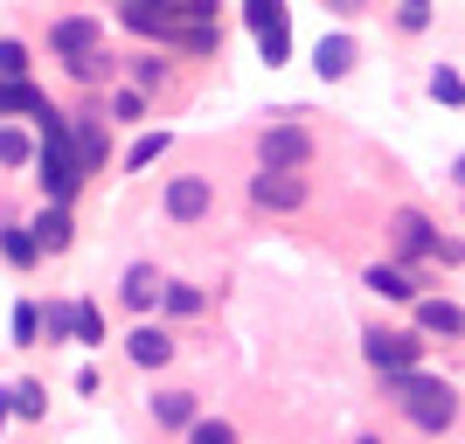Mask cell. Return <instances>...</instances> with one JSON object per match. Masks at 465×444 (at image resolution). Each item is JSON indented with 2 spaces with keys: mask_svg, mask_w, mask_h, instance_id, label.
Instances as JSON below:
<instances>
[{
  "mask_svg": "<svg viewBox=\"0 0 465 444\" xmlns=\"http://www.w3.org/2000/svg\"><path fill=\"white\" fill-rule=\"evenodd\" d=\"M153 424L160 430H181L188 438L202 424V403H194V389H153Z\"/></svg>",
  "mask_w": 465,
  "mask_h": 444,
  "instance_id": "14",
  "label": "cell"
},
{
  "mask_svg": "<svg viewBox=\"0 0 465 444\" xmlns=\"http://www.w3.org/2000/svg\"><path fill=\"white\" fill-rule=\"evenodd\" d=\"M251 15V35L264 49V63H292V21H285V0H243Z\"/></svg>",
  "mask_w": 465,
  "mask_h": 444,
  "instance_id": "5",
  "label": "cell"
},
{
  "mask_svg": "<svg viewBox=\"0 0 465 444\" xmlns=\"http://www.w3.org/2000/svg\"><path fill=\"white\" fill-rule=\"evenodd\" d=\"M7 417H15V396H7V389H0V430H7Z\"/></svg>",
  "mask_w": 465,
  "mask_h": 444,
  "instance_id": "37",
  "label": "cell"
},
{
  "mask_svg": "<svg viewBox=\"0 0 465 444\" xmlns=\"http://www.w3.org/2000/svg\"><path fill=\"white\" fill-rule=\"evenodd\" d=\"M160 291H167V278H160L153 264H125V278H118V299L133 312H153L160 306Z\"/></svg>",
  "mask_w": 465,
  "mask_h": 444,
  "instance_id": "17",
  "label": "cell"
},
{
  "mask_svg": "<svg viewBox=\"0 0 465 444\" xmlns=\"http://www.w3.org/2000/svg\"><path fill=\"white\" fill-rule=\"evenodd\" d=\"M382 396L403 409L417 430H430V438L459 424V389H451L445 375H424V368H410V375H382Z\"/></svg>",
  "mask_w": 465,
  "mask_h": 444,
  "instance_id": "2",
  "label": "cell"
},
{
  "mask_svg": "<svg viewBox=\"0 0 465 444\" xmlns=\"http://www.w3.org/2000/svg\"><path fill=\"white\" fill-rule=\"evenodd\" d=\"M42 104H49V97H42L35 84H7L0 77V118H35Z\"/></svg>",
  "mask_w": 465,
  "mask_h": 444,
  "instance_id": "20",
  "label": "cell"
},
{
  "mask_svg": "<svg viewBox=\"0 0 465 444\" xmlns=\"http://www.w3.org/2000/svg\"><path fill=\"white\" fill-rule=\"evenodd\" d=\"M361 444H382V438H361Z\"/></svg>",
  "mask_w": 465,
  "mask_h": 444,
  "instance_id": "41",
  "label": "cell"
},
{
  "mask_svg": "<svg viewBox=\"0 0 465 444\" xmlns=\"http://www.w3.org/2000/svg\"><path fill=\"white\" fill-rule=\"evenodd\" d=\"M361 354H369L375 375H410V368H424V333L369 327V333H361Z\"/></svg>",
  "mask_w": 465,
  "mask_h": 444,
  "instance_id": "3",
  "label": "cell"
},
{
  "mask_svg": "<svg viewBox=\"0 0 465 444\" xmlns=\"http://www.w3.org/2000/svg\"><path fill=\"white\" fill-rule=\"evenodd\" d=\"M0 167H35V139L21 125H0Z\"/></svg>",
  "mask_w": 465,
  "mask_h": 444,
  "instance_id": "24",
  "label": "cell"
},
{
  "mask_svg": "<svg viewBox=\"0 0 465 444\" xmlns=\"http://www.w3.org/2000/svg\"><path fill=\"white\" fill-rule=\"evenodd\" d=\"M188 444H236V430L223 424V417H202V424L188 430Z\"/></svg>",
  "mask_w": 465,
  "mask_h": 444,
  "instance_id": "32",
  "label": "cell"
},
{
  "mask_svg": "<svg viewBox=\"0 0 465 444\" xmlns=\"http://www.w3.org/2000/svg\"><path fill=\"white\" fill-rule=\"evenodd\" d=\"M403 7H430V0H403Z\"/></svg>",
  "mask_w": 465,
  "mask_h": 444,
  "instance_id": "39",
  "label": "cell"
},
{
  "mask_svg": "<svg viewBox=\"0 0 465 444\" xmlns=\"http://www.w3.org/2000/svg\"><path fill=\"white\" fill-rule=\"evenodd\" d=\"M125 361H133V368H167V361H174V333L153 327V320L133 327V333H125Z\"/></svg>",
  "mask_w": 465,
  "mask_h": 444,
  "instance_id": "13",
  "label": "cell"
},
{
  "mask_svg": "<svg viewBox=\"0 0 465 444\" xmlns=\"http://www.w3.org/2000/svg\"><path fill=\"white\" fill-rule=\"evenodd\" d=\"M341 7H354V0H341Z\"/></svg>",
  "mask_w": 465,
  "mask_h": 444,
  "instance_id": "42",
  "label": "cell"
},
{
  "mask_svg": "<svg viewBox=\"0 0 465 444\" xmlns=\"http://www.w3.org/2000/svg\"><path fill=\"white\" fill-rule=\"evenodd\" d=\"M118 21H125L133 35H146V42H181V35H188V21H181L167 0H125Z\"/></svg>",
  "mask_w": 465,
  "mask_h": 444,
  "instance_id": "6",
  "label": "cell"
},
{
  "mask_svg": "<svg viewBox=\"0 0 465 444\" xmlns=\"http://www.w3.org/2000/svg\"><path fill=\"white\" fill-rule=\"evenodd\" d=\"M0 77H7V84H28V49H21V42H0Z\"/></svg>",
  "mask_w": 465,
  "mask_h": 444,
  "instance_id": "31",
  "label": "cell"
},
{
  "mask_svg": "<svg viewBox=\"0 0 465 444\" xmlns=\"http://www.w3.org/2000/svg\"><path fill=\"white\" fill-rule=\"evenodd\" d=\"M167 153V133H139L133 153H125V174H139V167H153V160Z\"/></svg>",
  "mask_w": 465,
  "mask_h": 444,
  "instance_id": "27",
  "label": "cell"
},
{
  "mask_svg": "<svg viewBox=\"0 0 465 444\" xmlns=\"http://www.w3.org/2000/svg\"><path fill=\"white\" fill-rule=\"evenodd\" d=\"M160 209H167V222H202V215L215 209L209 174H174V181H167V194H160Z\"/></svg>",
  "mask_w": 465,
  "mask_h": 444,
  "instance_id": "7",
  "label": "cell"
},
{
  "mask_svg": "<svg viewBox=\"0 0 465 444\" xmlns=\"http://www.w3.org/2000/svg\"><path fill=\"white\" fill-rule=\"evenodd\" d=\"M77 348H104V312L91 299H77Z\"/></svg>",
  "mask_w": 465,
  "mask_h": 444,
  "instance_id": "28",
  "label": "cell"
},
{
  "mask_svg": "<svg viewBox=\"0 0 465 444\" xmlns=\"http://www.w3.org/2000/svg\"><path fill=\"white\" fill-rule=\"evenodd\" d=\"M181 49H188V56H215V49H223V35H215V28H188V35H181Z\"/></svg>",
  "mask_w": 465,
  "mask_h": 444,
  "instance_id": "33",
  "label": "cell"
},
{
  "mask_svg": "<svg viewBox=\"0 0 465 444\" xmlns=\"http://www.w3.org/2000/svg\"><path fill=\"white\" fill-rule=\"evenodd\" d=\"M160 306L174 312V320H194V312L209 306V291H202V285H181V278H167V291H160Z\"/></svg>",
  "mask_w": 465,
  "mask_h": 444,
  "instance_id": "21",
  "label": "cell"
},
{
  "mask_svg": "<svg viewBox=\"0 0 465 444\" xmlns=\"http://www.w3.org/2000/svg\"><path fill=\"white\" fill-rule=\"evenodd\" d=\"M306 160H312V133L306 125H264L257 133V167H272V174H306Z\"/></svg>",
  "mask_w": 465,
  "mask_h": 444,
  "instance_id": "4",
  "label": "cell"
},
{
  "mask_svg": "<svg viewBox=\"0 0 465 444\" xmlns=\"http://www.w3.org/2000/svg\"><path fill=\"white\" fill-rule=\"evenodd\" d=\"M112 118H125V125H133V118H146V97H139V91H118V97H112Z\"/></svg>",
  "mask_w": 465,
  "mask_h": 444,
  "instance_id": "34",
  "label": "cell"
},
{
  "mask_svg": "<svg viewBox=\"0 0 465 444\" xmlns=\"http://www.w3.org/2000/svg\"><path fill=\"white\" fill-rule=\"evenodd\" d=\"M0 257H7L15 271H35V264H42L35 230H28V222H0Z\"/></svg>",
  "mask_w": 465,
  "mask_h": 444,
  "instance_id": "19",
  "label": "cell"
},
{
  "mask_svg": "<svg viewBox=\"0 0 465 444\" xmlns=\"http://www.w3.org/2000/svg\"><path fill=\"white\" fill-rule=\"evenodd\" d=\"M167 7H174V15H181V0H167Z\"/></svg>",
  "mask_w": 465,
  "mask_h": 444,
  "instance_id": "40",
  "label": "cell"
},
{
  "mask_svg": "<svg viewBox=\"0 0 465 444\" xmlns=\"http://www.w3.org/2000/svg\"><path fill=\"white\" fill-rule=\"evenodd\" d=\"M251 202L257 209H306V174H272V167H257L251 174Z\"/></svg>",
  "mask_w": 465,
  "mask_h": 444,
  "instance_id": "11",
  "label": "cell"
},
{
  "mask_svg": "<svg viewBox=\"0 0 465 444\" xmlns=\"http://www.w3.org/2000/svg\"><path fill=\"white\" fill-rule=\"evenodd\" d=\"M354 56H361V49H354V35H320V49H312V70H320L327 84H341V77L354 70Z\"/></svg>",
  "mask_w": 465,
  "mask_h": 444,
  "instance_id": "18",
  "label": "cell"
},
{
  "mask_svg": "<svg viewBox=\"0 0 465 444\" xmlns=\"http://www.w3.org/2000/svg\"><path fill=\"white\" fill-rule=\"evenodd\" d=\"M160 84H167V63L160 56H133V91L146 97V91H160Z\"/></svg>",
  "mask_w": 465,
  "mask_h": 444,
  "instance_id": "30",
  "label": "cell"
},
{
  "mask_svg": "<svg viewBox=\"0 0 465 444\" xmlns=\"http://www.w3.org/2000/svg\"><path fill=\"white\" fill-rule=\"evenodd\" d=\"M35 133H42V139H35V181H42V202L70 209V202H77V188H84V167H77V153H70V118L42 104V112H35Z\"/></svg>",
  "mask_w": 465,
  "mask_h": 444,
  "instance_id": "1",
  "label": "cell"
},
{
  "mask_svg": "<svg viewBox=\"0 0 465 444\" xmlns=\"http://www.w3.org/2000/svg\"><path fill=\"white\" fill-rule=\"evenodd\" d=\"M7 333H15V348H35V340H42V306H28V299H21L15 320H7Z\"/></svg>",
  "mask_w": 465,
  "mask_h": 444,
  "instance_id": "26",
  "label": "cell"
},
{
  "mask_svg": "<svg viewBox=\"0 0 465 444\" xmlns=\"http://www.w3.org/2000/svg\"><path fill=\"white\" fill-rule=\"evenodd\" d=\"M361 285H369L375 299H396V306H417V299H424V291H417V271H403V264H369Z\"/></svg>",
  "mask_w": 465,
  "mask_h": 444,
  "instance_id": "16",
  "label": "cell"
},
{
  "mask_svg": "<svg viewBox=\"0 0 465 444\" xmlns=\"http://www.w3.org/2000/svg\"><path fill=\"white\" fill-rule=\"evenodd\" d=\"M389 243H396L403 271H410V264H424V257H438V230H430L417 209H396V215H389Z\"/></svg>",
  "mask_w": 465,
  "mask_h": 444,
  "instance_id": "8",
  "label": "cell"
},
{
  "mask_svg": "<svg viewBox=\"0 0 465 444\" xmlns=\"http://www.w3.org/2000/svg\"><path fill=\"white\" fill-rule=\"evenodd\" d=\"M7 396H15V417H28V424H35V417H49V389H42L35 375H28V382H15Z\"/></svg>",
  "mask_w": 465,
  "mask_h": 444,
  "instance_id": "25",
  "label": "cell"
},
{
  "mask_svg": "<svg viewBox=\"0 0 465 444\" xmlns=\"http://www.w3.org/2000/svg\"><path fill=\"white\" fill-rule=\"evenodd\" d=\"M42 333L49 340H77V299H49L42 306Z\"/></svg>",
  "mask_w": 465,
  "mask_h": 444,
  "instance_id": "23",
  "label": "cell"
},
{
  "mask_svg": "<svg viewBox=\"0 0 465 444\" xmlns=\"http://www.w3.org/2000/svg\"><path fill=\"white\" fill-rule=\"evenodd\" d=\"M417 333L424 340H465V306H451V299H417Z\"/></svg>",
  "mask_w": 465,
  "mask_h": 444,
  "instance_id": "12",
  "label": "cell"
},
{
  "mask_svg": "<svg viewBox=\"0 0 465 444\" xmlns=\"http://www.w3.org/2000/svg\"><path fill=\"white\" fill-rule=\"evenodd\" d=\"M63 70H70L77 84H112V77H118V56H112V49H91V56L63 63Z\"/></svg>",
  "mask_w": 465,
  "mask_h": 444,
  "instance_id": "22",
  "label": "cell"
},
{
  "mask_svg": "<svg viewBox=\"0 0 465 444\" xmlns=\"http://www.w3.org/2000/svg\"><path fill=\"white\" fill-rule=\"evenodd\" d=\"M70 153H77V167H84V181L112 160V133H104V118H91V112H77L70 118Z\"/></svg>",
  "mask_w": 465,
  "mask_h": 444,
  "instance_id": "10",
  "label": "cell"
},
{
  "mask_svg": "<svg viewBox=\"0 0 465 444\" xmlns=\"http://www.w3.org/2000/svg\"><path fill=\"white\" fill-rule=\"evenodd\" d=\"M438 264H465V243H459V236H438Z\"/></svg>",
  "mask_w": 465,
  "mask_h": 444,
  "instance_id": "36",
  "label": "cell"
},
{
  "mask_svg": "<svg viewBox=\"0 0 465 444\" xmlns=\"http://www.w3.org/2000/svg\"><path fill=\"white\" fill-rule=\"evenodd\" d=\"M28 230H35L42 257H63L70 243H77V215H70V209H56V202H42V215L28 222Z\"/></svg>",
  "mask_w": 465,
  "mask_h": 444,
  "instance_id": "15",
  "label": "cell"
},
{
  "mask_svg": "<svg viewBox=\"0 0 465 444\" xmlns=\"http://www.w3.org/2000/svg\"><path fill=\"white\" fill-rule=\"evenodd\" d=\"M451 174H459V194H465V160H459V167H451Z\"/></svg>",
  "mask_w": 465,
  "mask_h": 444,
  "instance_id": "38",
  "label": "cell"
},
{
  "mask_svg": "<svg viewBox=\"0 0 465 444\" xmlns=\"http://www.w3.org/2000/svg\"><path fill=\"white\" fill-rule=\"evenodd\" d=\"M49 49H56L63 63L91 56V49H104V21H91V15H63V21H49Z\"/></svg>",
  "mask_w": 465,
  "mask_h": 444,
  "instance_id": "9",
  "label": "cell"
},
{
  "mask_svg": "<svg viewBox=\"0 0 465 444\" xmlns=\"http://www.w3.org/2000/svg\"><path fill=\"white\" fill-rule=\"evenodd\" d=\"M430 97H438V104H465V77L438 63V70H430Z\"/></svg>",
  "mask_w": 465,
  "mask_h": 444,
  "instance_id": "29",
  "label": "cell"
},
{
  "mask_svg": "<svg viewBox=\"0 0 465 444\" xmlns=\"http://www.w3.org/2000/svg\"><path fill=\"white\" fill-rule=\"evenodd\" d=\"M396 21H403V35H424V28H430V7H403Z\"/></svg>",
  "mask_w": 465,
  "mask_h": 444,
  "instance_id": "35",
  "label": "cell"
}]
</instances>
